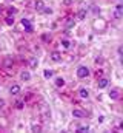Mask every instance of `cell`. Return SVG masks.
I'll use <instances>...</instances> for the list:
<instances>
[{"mask_svg": "<svg viewBox=\"0 0 123 133\" xmlns=\"http://www.w3.org/2000/svg\"><path fill=\"white\" fill-rule=\"evenodd\" d=\"M62 46H63V48H66V50H68V48H69V46H71V42H69V40H68V39H62Z\"/></svg>", "mask_w": 123, "mask_h": 133, "instance_id": "cell-19", "label": "cell"}, {"mask_svg": "<svg viewBox=\"0 0 123 133\" xmlns=\"http://www.w3.org/2000/svg\"><path fill=\"white\" fill-rule=\"evenodd\" d=\"M72 26H74V19H71V17L66 19V22H65V28L69 30V28H72Z\"/></svg>", "mask_w": 123, "mask_h": 133, "instance_id": "cell-17", "label": "cell"}, {"mask_svg": "<svg viewBox=\"0 0 123 133\" xmlns=\"http://www.w3.org/2000/svg\"><path fill=\"white\" fill-rule=\"evenodd\" d=\"M20 90H22V88H20V85H19V84H14V85H11L9 93H11L12 96H17V95L20 93Z\"/></svg>", "mask_w": 123, "mask_h": 133, "instance_id": "cell-4", "label": "cell"}, {"mask_svg": "<svg viewBox=\"0 0 123 133\" xmlns=\"http://www.w3.org/2000/svg\"><path fill=\"white\" fill-rule=\"evenodd\" d=\"M43 74H45V77H46V79H49V77H52V71H51V70H46V71H45Z\"/></svg>", "mask_w": 123, "mask_h": 133, "instance_id": "cell-23", "label": "cell"}, {"mask_svg": "<svg viewBox=\"0 0 123 133\" xmlns=\"http://www.w3.org/2000/svg\"><path fill=\"white\" fill-rule=\"evenodd\" d=\"M14 107H16L17 110H20V108H23V107H25V101H17Z\"/></svg>", "mask_w": 123, "mask_h": 133, "instance_id": "cell-20", "label": "cell"}, {"mask_svg": "<svg viewBox=\"0 0 123 133\" xmlns=\"http://www.w3.org/2000/svg\"><path fill=\"white\" fill-rule=\"evenodd\" d=\"M22 26L25 28V31H26V33H32V30H34V28H32L31 20H28V19H23V20H22Z\"/></svg>", "mask_w": 123, "mask_h": 133, "instance_id": "cell-2", "label": "cell"}, {"mask_svg": "<svg viewBox=\"0 0 123 133\" xmlns=\"http://www.w3.org/2000/svg\"><path fill=\"white\" fill-rule=\"evenodd\" d=\"M20 77H22V81H25V82H28V81H31V73H29V71H22V74H20Z\"/></svg>", "mask_w": 123, "mask_h": 133, "instance_id": "cell-12", "label": "cell"}, {"mask_svg": "<svg viewBox=\"0 0 123 133\" xmlns=\"http://www.w3.org/2000/svg\"><path fill=\"white\" fill-rule=\"evenodd\" d=\"M42 11H43L45 14H51V12H52V9H51V8H46V6H45V8H43Z\"/></svg>", "mask_w": 123, "mask_h": 133, "instance_id": "cell-24", "label": "cell"}, {"mask_svg": "<svg viewBox=\"0 0 123 133\" xmlns=\"http://www.w3.org/2000/svg\"><path fill=\"white\" fill-rule=\"evenodd\" d=\"M3 107H5V101H3V99H0V110H2Z\"/></svg>", "mask_w": 123, "mask_h": 133, "instance_id": "cell-26", "label": "cell"}, {"mask_svg": "<svg viewBox=\"0 0 123 133\" xmlns=\"http://www.w3.org/2000/svg\"><path fill=\"white\" fill-rule=\"evenodd\" d=\"M0 12H2V8H0Z\"/></svg>", "mask_w": 123, "mask_h": 133, "instance_id": "cell-29", "label": "cell"}, {"mask_svg": "<svg viewBox=\"0 0 123 133\" xmlns=\"http://www.w3.org/2000/svg\"><path fill=\"white\" fill-rule=\"evenodd\" d=\"M5 22H6V25H12L14 23V17H6Z\"/></svg>", "mask_w": 123, "mask_h": 133, "instance_id": "cell-22", "label": "cell"}, {"mask_svg": "<svg viewBox=\"0 0 123 133\" xmlns=\"http://www.w3.org/2000/svg\"><path fill=\"white\" fill-rule=\"evenodd\" d=\"M63 85H65L63 77H57V79H56V87H63Z\"/></svg>", "mask_w": 123, "mask_h": 133, "instance_id": "cell-21", "label": "cell"}, {"mask_svg": "<svg viewBox=\"0 0 123 133\" xmlns=\"http://www.w3.org/2000/svg\"><path fill=\"white\" fill-rule=\"evenodd\" d=\"M42 39H43L45 42H48V40H51V36H48V34H43V36H42Z\"/></svg>", "mask_w": 123, "mask_h": 133, "instance_id": "cell-25", "label": "cell"}, {"mask_svg": "<svg viewBox=\"0 0 123 133\" xmlns=\"http://www.w3.org/2000/svg\"><path fill=\"white\" fill-rule=\"evenodd\" d=\"M3 65H5V68H11V66L14 65L12 57H6V59H5V62H3Z\"/></svg>", "mask_w": 123, "mask_h": 133, "instance_id": "cell-14", "label": "cell"}, {"mask_svg": "<svg viewBox=\"0 0 123 133\" xmlns=\"http://www.w3.org/2000/svg\"><path fill=\"white\" fill-rule=\"evenodd\" d=\"M117 51H119V56H122V53H123V48H122V46H119V50H117Z\"/></svg>", "mask_w": 123, "mask_h": 133, "instance_id": "cell-28", "label": "cell"}, {"mask_svg": "<svg viewBox=\"0 0 123 133\" xmlns=\"http://www.w3.org/2000/svg\"><path fill=\"white\" fill-rule=\"evenodd\" d=\"M72 116H74V118H85V116H86V113H85L83 110L75 108V110H72Z\"/></svg>", "mask_w": 123, "mask_h": 133, "instance_id": "cell-8", "label": "cell"}, {"mask_svg": "<svg viewBox=\"0 0 123 133\" xmlns=\"http://www.w3.org/2000/svg\"><path fill=\"white\" fill-rule=\"evenodd\" d=\"M40 113H42L43 119H49V118H51V111H49V108H48L46 105H42V107H40Z\"/></svg>", "mask_w": 123, "mask_h": 133, "instance_id": "cell-3", "label": "cell"}, {"mask_svg": "<svg viewBox=\"0 0 123 133\" xmlns=\"http://www.w3.org/2000/svg\"><path fill=\"white\" fill-rule=\"evenodd\" d=\"M114 17H116V19H122V17H123V6H122V5H117V6H116Z\"/></svg>", "mask_w": 123, "mask_h": 133, "instance_id": "cell-5", "label": "cell"}, {"mask_svg": "<svg viewBox=\"0 0 123 133\" xmlns=\"http://www.w3.org/2000/svg\"><path fill=\"white\" fill-rule=\"evenodd\" d=\"M86 14H88V9H86V8H82V9H79V12H77V19H79V20H83V19L86 17Z\"/></svg>", "mask_w": 123, "mask_h": 133, "instance_id": "cell-6", "label": "cell"}, {"mask_svg": "<svg viewBox=\"0 0 123 133\" xmlns=\"http://www.w3.org/2000/svg\"><path fill=\"white\" fill-rule=\"evenodd\" d=\"M34 8H35L37 11H42V9L45 8V3H43L42 0H35V3H34Z\"/></svg>", "mask_w": 123, "mask_h": 133, "instance_id": "cell-13", "label": "cell"}, {"mask_svg": "<svg viewBox=\"0 0 123 133\" xmlns=\"http://www.w3.org/2000/svg\"><path fill=\"white\" fill-rule=\"evenodd\" d=\"M119 95H120V90H119V88H112V90L109 91V98H111V99H119Z\"/></svg>", "mask_w": 123, "mask_h": 133, "instance_id": "cell-9", "label": "cell"}, {"mask_svg": "<svg viewBox=\"0 0 123 133\" xmlns=\"http://www.w3.org/2000/svg\"><path fill=\"white\" fill-rule=\"evenodd\" d=\"M108 85H109V81H108L106 77H102V79L98 81V88H100V90H103V88H106Z\"/></svg>", "mask_w": 123, "mask_h": 133, "instance_id": "cell-7", "label": "cell"}, {"mask_svg": "<svg viewBox=\"0 0 123 133\" xmlns=\"http://www.w3.org/2000/svg\"><path fill=\"white\" fill-rule=\"evenodd\" d=\"M51 59H52L54 62H60L62 61V54L59 53V51H52V53H51Z\"/></svg>", "mask_w": 123, "mask_h": 133, "instance_id": "cell-10", "label": "cell"}, {"mask_svg": "<svg viewBox=\"0 0 123 133\" xmlns=\"http://www.w3.org/2000/svg\"><path fill=\"white\" fill-rule=\"evenodd\" d=\"M79 96L83 98V99H88V98H89V91H88L86 88H80V90H79Z\"/></svg>", "mask_w": 123, "mask_h": 133, "instance_id": "cell-11", "label": "cell"}, {"mask_svg": "<svg viewBox=\"0 0 123 133\" xmlns=\"http://www.w3.org/2000/svg\"><path fill=\"white\" fill-rule=\"evenodd\" d=\"M37 65H39V59L37 57H31V61H29V66L34 70V68H37Z\"/></svg>", "mask_w": 123, "mask_h": 133, "instance_id": "cell-16", "label": "cell"}, {"mask_svg": "<svg viewBox=\"0 0 123 133\" xmlns=\"http://www.w3.org/2000/svg\"><path fill=\"white\" fill-rule=\"evenodd\" d=\"M63 3H65V5H71V3H72V0H63Z\"/></svg>", "mask_w": 123, "mask_h": 133, "instance_id": "cell-27", "label": "cell"}, {"mask_svg": "<svg viewBox=\"0 0 123 133\" xmlns=\"http://www.w3.org/2000/svg\"><path fill=\"white\" fill-rule=\"evenodd\" d=\"M89 132V125H79L77 127V133H86Z\"/></svg>", "mask_w": 123, "mask_h": 133, "instance_id": "cell-15", "label": "cell"}, {"mask_svg": "<svg viewBox=\"0 0 123 133\" xmlns=\"http://www.w3.org/2000/svg\"><path fill=\"white\" fill-rule=\"evenodd\" d=\"M31 130L35 132V133L42 132V125H39V124H32V125H31Z\"/></svg>", "mask_w": 123, "mask_h": 133, "instance_id": "cell-18", "label": "cell"}, {"mask_svg": "<svg viewBox=\"0 0 123 133\" xmlns=\"http://www.w3.org/2000/svg\"><path fill=\"white\" fill-rule=\"evenodd\" d=\"M89 76V68L85 65H80L77 68V77H80V79H85V77H88Z\"/></svg>", "mask_w": 123, "mask_h": 133, "instance_id": "cell-1", "label": "cell"}]
</instances>
